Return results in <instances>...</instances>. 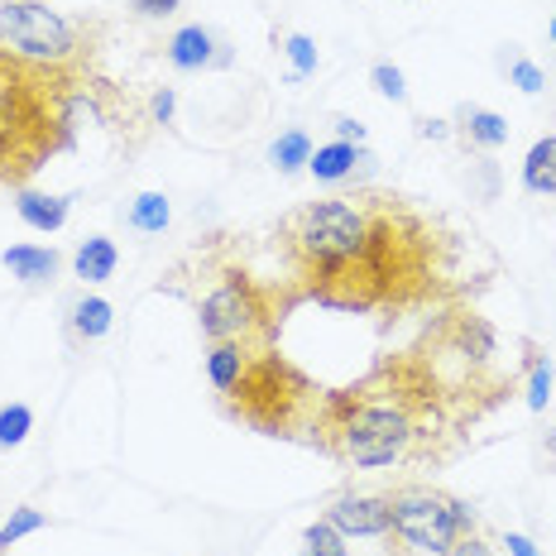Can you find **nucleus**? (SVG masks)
Returning a JSON list of instances; mask_svg holds the SVG:
<instances>
[{"label":"nucleus","instance_id":"obj_3","mask_svg":"<svg viewBox=\"0 0 556 556\" xmlns=\"http://www.w3.org/2000/svg\"><path fill=\"white\" fill-rule=\"evenodd\" d=\"M222 399L230 417H240V422L264 437L312 432V417L321 408V389L298 365H288L274 345H250L245 375Z\"/></svg>","mask_w":556,"mask_h":556},{"label":"nucleus","instance_id":"obj_4","mask_svg":"<svg viewBox=\"0 0 556 556\" xmlns=\"http://www.w3.org/2000/svg\"><path fill=\"white\" fill-rule=\"evenodd\" d=\"M283 240L293 254V269L303 283L312 278L355 264L369 245V202L355 197H327V202H307L298 206L283 222Z\"/></svg>","mask_w":556,"mask_h":556},{"label":"nucleus","instance_id":"obj_14","mask_svg":"<svg viewBox=\"0 0 556 556\" xmlns=\"http://www.w3.org/2000/svg\"><path fill=\"white\" fill-rule=\"evenodd\" d=\"M67 197H43V192H20L15 197V212H20V222L34 226V230H63L67 226Z\"/></svg>","mask_w":556,"mask_h":556},{"label":"nucleus","instance_id":"obj_30","mask_svg":"<svg viewBox=\"0 0 556 556\" xmlns=\"http://www.w3.org/2000/svg\"><path fill=\"white\" fill-rule=\"evenodd\" d=\"M451 556H490V547H484V542L475 538V532H466V538L456 542V552H451Z\"/></svg>","mask_w":556,"mask_h":556},{"label":"nucleus","instance_id":"obj_26","mask_svg":"<svg viewBox=\"0 0 556 556\" xmlns=\"http://www.w3.org/2000/svg\"><path fill=\"white\" fill-rule=\"evenodd\" d=\"M369 83H375L379 97H389V101H408V83H403V73L393 63H375L369 67Z\"/></svg>","mask_w":556,"mask_h":556},{"label":"nucleus","instance_id":"obj_7","mask_svg":"<svg viewBox=\"0 0 556 556\" xmlns=\"http://www.w3.org/2000/svg\"><path fill=\"white\" fill-rule=\"evenodd\" d=\"M389 504H393L389 538H399L408 556H451L475 523L470 508L442 490H399L389 494Z\"/></svg>","mask_w":556,"mask_h":556},{"label":"nucleus","instance_id":"obj_18","mask_svg":"<svg viewBox=\"0 0 556 556\" xmlns=\"http://www.w3.org/2000/svg\"><path fill=\"white\" fill-rule=\"evenodd\" d=\"M168 222H173V206L164 192H139L130 202V226L139 236H164Z\"/></svg>","mask_w":556,"mask_h":556},{"label":"nucleus","instance_id":"obj_6","mask_svg":"<svg viewBox=\"0 0 556 556\" xmlns=\"http://www.w3.org/2000/svg\"><path fill=\"white\" fill-rule=\"evenodd\" d=\"M283 321V303L274 288L254 283L245 269H226L212 283V293L197 303V327L212 345L240 341V345H274V331Z\"/></svg>","mask_w":556,"mask_h":556},{"label":"nucleus","instance_id":"obj_1","mask_svg":"<svg viewBox=\"0 0 556 556\" xmlns=\"http://www.w3.org/2000/svg\"><path fill=\"white\" fill-rule=\"evenodd\" d=\"M437 384L417 361H389L361 384L321 393V408L312 417L317 446L341 466L379 470L399 466L417 437H427L432 422Z\"/></svg>","mask_w":556,"mask_h":556},{"label":"nucleus","instance_id":"obj_5","mask_svg":"<svg viewBox=\"0 0 556 556\" xmlns=\"http://www.w3.org/2000/svg\"><path fill=\"white\" fill-rule=\"evenodd\" d=\"M49 130H63V111L49 106L39 77L0 58V159H10L15 178L39 168V159L53 149Z\"/></svg>","mask_w":556,"mask_h":556},{"label":"nucleus","instance_id":"obj_23","mask_svg":"<svg viewBox=\"0 0 556 556\" xmlns=\"http://www.w3.org/2000/svg\"><path fill=\"white\" fill-rule=\"evenodd\" d=\"M532 351V375H528V408L532 413H547L552 403V361L538 351V345H528Z\"/></svg>","mask_w":556,"mask_h":556},{"label":"nucleus","instance_id":"obj_20","mask_svg":"<svg viewBox=\"0 0 556 556\" xmlns=\"http://www.w3.org/2000/svg\"><path fill=\"white\" fill-rule=\"evenodd\" d=\"M269 159H274L278 173H303L312 164V139H307V130H283V135L274 139Z\"/></svg>","mask_w":556,"mask_h":556},{"label":"nucleus","instance_id":"obj_15","mask_svg":"<svg viewBox=\"0 0 556 556\" xmlns=\"http://www.w3.org/2000/svg\"><path fill=\"white\" fill-rule=\"evenodd\" d=\"M245 361H250V345L240 341H222L206 351V379H212L216 393H230L236 389V379L245 375Z\"/></svg>","mask_w":556,"mask_h":556},{"label":"nucleus","instance_id":"obj_22","mask_svg":"<svg viewBox=\"0 0 556 556\" xmlns=\"http://www.w3.org/2000/svg\"><path fill=\"white\" fill-rule=\"evenodd\" d=\"M39 528H49V514H43V508H15V514L0 523V552H10L20 538H29V532H39Z\"/></svg>","mask_w":556,"mask_h":556},{"label":"nucleus","instance_id":"obj_12","mask_svg":"<svg viewBox=\"0 0 556 556\" xmlns=\"http://www.w3.org/2000/svg\"><path fill=\"white\" fill-rule=\"evenodd\" d=\"M355 164H369L365 149H361V144H345V139H331V144L312 149L307 173H312L317 182H345V178L355 173Z\"/></svg>","mask_w":556,"mask_h":556},{"label":"nucleus","instance_id":"obj_24","mask_svg":"<svg viewBox=\"0 0 556 556\" xmlns=\"http://www.w3.org/2000/svg\"><path fill=\"white\" fill-rule=\"evenodd\" d=\"M34 432V413L25 408V403H5V408H0V446H20L25 442V437Z\"/></svg>","mask_w":556,"mask_h":556},{"label":"nucleus","instance_id":"obj_25","mask_svg":"<svg viewBox=\"0 0 556 556\" xmlns=\"http://www.w3.org/2000/svg\"><path fill=\"white\" fill-rule=\"evenodd\" d=\"M283 53L293 58V77H312V73H317V43H312L307 34H288Z\"/></svg>","mask_w":556,"mask_h":556},{"label":"nucleus","instance_id":"obj_33","mask_svg":"<svg viewBox=\"0 0 556 556\" xmlns=\"http://www.w3.org/2000/svg\"><path fill=\"white\" fill-rule=\"evenodd\" d=\"M422 135H432V139H442V135H446V125H442V121H422Z\"/></svg>","mask_w":556,"mask_h":556},{"label":"nucleus","instance_id":"obj_27","mask_svg":"<svg viewBox=\"0 0 556 556\" xmlns=\"http://www.w3.org/2000/svg\"><path fill=\"white\" fill-rule=\"evenodd\" d=\"M514 87L523 91V97H538V91L547 87V77H542L538 63H528V58H514Z\"/></svg>","mask_w":556,"mask_h":556},{"label":"nucleus","instance_id":"obj_9","mask_svg":"<svg viewBox=\"0 0 556 556\" xmlns=\"http://www.w3.org/2000/svg\"><path fill=\"white\" fill-rule=\"evenodd\" d=\"M327 518L345 538H389L393 504H389V494H345V500L331 504Z\"/></svg>","mask_w":556,"mask_h":556},{"label":"nucleus","instance_id":"obj_21","mask_svg":"<svg viewBox=\"0 0 556 556\" xmlns=\"http://www.w3.org/2000/svg\"><path fill=\"white\" fill-rule=\"evenodd\" d=\"M303 556H345V532H336L331 518H317L303 532Z\"/></svg>","mask_w":556,"mask_h":556},{"label":"nucleus","instance_id":"obj_13","mask_svg":"<svg viewBox=\"0 0 556 556\" xmlns=\"http://www.w3.org/2000/svg\"><path fill=\"white\" fill-rule=\"evenodd\" d=\"M115 264H121V250H115V240H106V236L83 240L73 254V274L83 278V283H106L115 274Z\"/></svg>","mask_w":556,"mask_h":556},{"label":"nucleus","instance_id":"obj_29","mask_svg":"<svg viewBox=\"0 0 556 556\" xmlns=\"http://www.w3.org/2000/svg\"><path fill=\"white\" fill-rule=\"evenodd\" d=\"M336 135H341L345 144H365V125L361 121H336Z\"/></svg>","mask_w":556,"mask_h":556},{"label":"nucleus","instance_id":"obj_19","mask_svg":"<svg viewBox=\"0 0 556 556\" xmlns=\"http://www.w3.org/2000/svg\"><path fill=\"white\" fill-rule=\"evenodd\" d=\"M460 121H466L460 130H466L470 144H480V149H504L508 144V121H504V115H494L484 106H470Z\"/></svg>","mask_w":556,"mask_h":556},{"label":"nucleus","instance_id":"obj_28","mask_svg":"<svg viewBox=\"0 0 556 556\" xmlns=\"http://www.w3.org/2000/svg\"><path fill=\"white\" fill-rule=\"evenodd\" d=\"M178 5H182V0H135V10H139L144 20H168Z\"/></svg>","mask_w":556,"mask_h":556},{"label":"nucleus","instance_id":"obj_16","mask_svg":"<svg viewBox=\"0 0 556 556\" xmlns=\"http://www.w3.org/2000/svg\"><path fill=\"white\" fill-rule=\"evenodd\" d=\"M523 188L532 197H556V135L538 139L523 159Z\"/></svg>","mask_w":556,"mask_h":556},{"label":"nucleus","instance_id":"obj_31","mask_svg":"<svg viewBox=\"0 0 556 556\" xmlns=\"http://www.w3.org/2000/svg\"><path fill=\"white\" fill-rule=\"evenodd\" d=\"M504 547L514 552V556H542V552H538V547H532V542L523 538V532H508V538H504Z\"/></svg>","mask_w":556,"mask_h":556},{"label":"nucleus","instance_id":"obj_10","mask_svg":"<svg viewBox=\"0 0 556 556\" xmlns=\"http://www.w3.org/2000/svg\"><path fill=\"white\" fill-rule=\"evenodd\" d=\"M168 63L178 67V73H202V67H222L230 63L226 43H216L212 29L202 25H182L178 34L168 39Z\"/></svg>","mask_w":556,"mask_h":556},{"label":"nucleus","instance_id":"obj_2","mask_svg":"<svg viewBox=\"0 0 556 556\" xmlns=\"http://www.w3.org/2000/svg\"><path fill=\"white\" fill-rule=\"evenodd\" d=\"M432 254L437 240L408 206L375 197L369 202V245L355 264L303 283L321 307L341 312H375V307H408L432 288Z\"/></svg>","mask_w":556,"mask_h":556},{"label":"nucleus","instance_id":"obj_32","mask_svg":"<svg viewBox=\"0 0 556 556\" xmlns=\"http://www.w3.org/2000/svg\"><path fill=\"white\" fill-rule=\"evenodd\" d=\"M154 115H159V121H168V115H173V91H159V97H154Z\"/></svg>","mask_w":556,"mask_h":556},{"label":"nucleus","instance_id":"obj_11","mask_svg":"<svg viewBox=\"0 0 556 556\" xmlns=\"http://www.w3.org/2000/svg\"><path fill=\"white\" fill-rule=\"evenodd\" d=\"M0 264L10 269V278L39 288L58 274V250H49V245H10L5 254H0Z\"/></svg>","mask_w":556,"mask_h":556},{"label":"nucleus","instance_id":"obj_17","mask_svg":"<svg viewBox=\"0 0 556 556\" xmlns=\"http://www.w3.org/2000/svg\"><path fill=\"white\" fill-rule=\"evenodd\" d=\"M111 321H115V307L106 303V298L87 293V298H77V303H73V317H67V327H73L77 341H101V336L111 331Z\"/></svg>","mask_w":556,"mask_h":556},{"label":"nucleus","instance_id":"obj_8","mask_svg":"<svg viewBox=\"0 0 556 556\" xmlns=\"http://www.w3.org/2000/svg\"><path fill=\"white\" fill-rule=\"evenodd\" d=\"M0 39L39 67H67L83 49L77 29L58 10L39 5V0H5L0 5Z\"/></svg>","mask_w":556,"mask_h":556},{"label":"nucleus","instance_id":"obj_34","mask_svg":"<svg viewBox=\"0 0 556 556\" xmlns=\"http://www.w3.org/2000/svg\"><path fill=\"white\" fill-rule=\"evenodd\" d=\"M552 43H556V15H552Z\"/></svg>","mask_w":556,"mask_h":556}]
</instances>
